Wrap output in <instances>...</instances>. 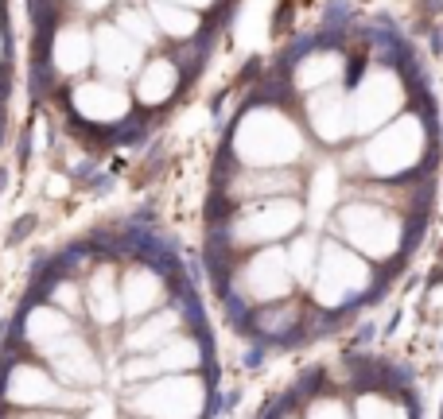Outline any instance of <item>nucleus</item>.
I'll list each match as a JSON object with an SVG mask.
<instances>
[{"label": "nucleus", "mask_w": 443, "mask_h": 419, "mask_svg": "<svg viewBox=\"0 0 443 419\" xmlns=\"http://www.w3.org/2000/svg\"><path fill=\"white\" fill-rule=\"evenodd\" d=\"M40 361H47V369L74 392H94L101 384V361L89 334L82 330H70L67 338H59L55 346H47L43 353H35Z\"/></svg>", "instance_id": "11"}, {"label": "nucleus", "mask_w": 443, "mask_h": 419, "mask_svg": "<svg viewBox=\"0 0 443 419\" xmlns=\"http://www.w3.org/2000/svg\"><path fill=\"white\" fill-rule=\"evenodd\" d=\"M113 24H117L121 31H128V35H132L140 47H152V43L159 39L156 20H152V12H148V8H128V4H125V8H117Z\"/></svg>", "instance_id": "25"}, {"label": "nucleus", "mask_w": 443, "mask_h": 419, "mask_svg": "<svg viewBox=\"0 0 443 419\" xmlns=\"http://www.w3.org/2000/svg\"><path fill=\"white\" fill-rule=\"evenodd\" d=\"M78 8L89 12V16H101V12L113 8V0H78Z\"/></svg>", "instance_id": "30"}, {"label": "nucleus", "mask_w": 443, "mask_h": 419, "mask_svg": "<svg viewBox=\"0 0 443 419\" xmlns=\"http://www.w3.org/2000/svg\"><path fill=\"white\" fill-rule=\"evenodd\" d=\"M335 237L362 253L370 264H389L408 249V217L397 214L393 206H377L370 195H358L338 206Z\"/></svg>", "instance_id": "3"}, {"label": "nucleus", "mask_w": 443, "mask_h": 419, "mask_svg": "<svg viewBox=\"0 0 443 419\" xmlns=\"http://www.w3.org/2000/svg\"><path fill=\"white\" fill-rule=\"evenodd\" d=\"M43 299L55 303V307H62V311H70V314H86V303H82V283L74 280L70 272L55 276V280H51V287H43Z\"/></svg>", "instance_id": "26"}, {"label": "nucleus", "mask_w": 443, "mask_h": 419, "mask_svg": "<svg viewBox=\"0 0 443 419\" xmlns=\"http://www.w3.org/2000/svg\"><path fill=\"white\" fill-rule=\"evenodd\" d=\"M304 121L319 144H342L346 136H354L350 89L342 82H331V86H319L311 93H304Z\"/></svg>", "instance_id": "13"}, {"label": "nucleus", "mask_w": 443, "mask_h": 419, "mask_svg": "<svg viewBox=\"0 0 443 419\" xmlns=\"http://www.w3.org/2000/svg\"><path fill=\"white\" fill-rule=\"evenodd\" d=\"M175 4H187V8H195V12H210L218 0H175Z\"/></svg>", "instance_id": "31"}, {"label": "nucleus", "mask_w": 443, "mask_h": 419, "mask_svg": "<svg viewBox=\"0 0 443 419\" xmlns=\"http://www.w3.org/2000/svg\"><path fill=\"white\" fill-rule=\"evenodd\" d=\"M179 86H183V70H179V62L148 59L144 66H140V74L132 78V101L144 105V109H159V105H168V101L175 98Z\"/></svg>", "instance_id": "22"}, {"label": "nucleus", "mask_w": 443, "mask_h": 419, "mask_svg": "<svg viewBox=\"0 0 443 419\" xmlns=\"http://www.w3.org/2000/svg\"><path fill=\"white\" fill-rule=\"evenodd\" d=\"M144 62H148V47H140L113 20H101L94 28V66H98L101 78H113L128 86V78H137Z\"/></svg>", "instance_id": "14"}, {"label": "nucleus", "mask_w": 443, "mask_h": 419, "mask_svg": "<svg viewBox=\"0 0 443 419\" xmlns=\"http://www.w3.org/2000/svg\"><path fill=\"white\" fill-rule=\"evenodd\" d=\"M0 400L12 411H47V408H78L86 404V392L67 389L55 373L47 369V361L40 357H12L0 377Z\"/></svg>", "instance_id": "8"}, {"label": "nucleus", "mask_w": 443, "mask_h": 419, "mask_svg": "<svg viewBox=\"0 0 443 419\" xmlns=\"http://www.w3.org/2000/svg\"><path fill=\"white\" fill-rule=\"evenodd\" d=\"M245 319H249V330H253L261 341H268V346H292V341L307 338V314L299 311L292 299L261 303V307H253Z\"/></svg>", "instance_id": "18"}, {"label": "nucleus", "mask_w": 443, "mask_h": 419, "mask_svg": "<svg viewBox=\"0 0 443 419\" xmlns=\"http://www.w3.org/2000/svg\"><path fill=\"white\" fill-rule=\"evenodd\" d=\"M70 330H78V319L70 311H62V307H55V303H47L43 295L16 319V338H20V346L31 353H43L47 346L67 338Z\"/></svg>", "instance_id": "17"}, {"label": "nucleus", "mask_w": 443, "mask_h": 419, "mask_svg": "<svg viewBox=\"0 0 443 419\" xmlns=\"http://www.w3.org/2000/svg\"><path fill=\"white\" fill-rule=\"evenodd\" d=\"M183 303H187V295H179L175 303H168V307H159V311L144 314V319H137V322H125L121 350L148 353V350H156L159 341H168L171 334H179L183 330Z\"/></svg>", "instance_id": "20"}, {"label": "nucleus", "mask_w": 443, "mask_h": 419, "mask_svg": "<svg viewBox=\"0 0 443 419\" xmlns=\"http://www.w3.org/2000/svg\"><path fill=\"white\" fill-rule=\"evenodd\" d=\"M404 78L401 70H393L389 62H374V66L362 70V78L350 89V125H354V136H370L381 125L404 113Z\"/></svg>", "instance_id": "9"}, {"label": "nucleus", "mask_w": 443, "mask_h": 419, "mask_svg": "<svg viewBox=\"0 0 443 419\" xmlns=\"http://www.w3.org/2000/svg\"><path fill=\"white\" fill-rule=\"evenodd\" d=\"M4 47H8V39H4V24H0V59H4Z\"/></svg>", "instance_id": "32"}, {"label": "nucleus", "mask_w": 443, "mask_h": 419, "mask_svg": "<svg viewBox=\"0 0 443 419\" xmlns=\"http://www.w3.org/2000/svg\"><path fill=\"white\" fill-rule=\"evenodd\" d=\"M8 419H70V416L59 408H47V411H12Z\"/></svg>", "instance_id": "29"}, {"label": "nucleus", "mask_w": 443, "mask_h": 419, "mask_svg": "<svg viewBox=\"0 0 443 419\" xmlns=\"http://www.w3.org/2000/svg\"><path fill=\"white\" fill-rule=\"evenodd\" d=\"M299 416L304 419H354V411H350V404H346L342 396H335V392H319V396L304 400Z\"/></svg>", "instance_id": "27"}, {"label": "nucleus", "mask_w": 443, "mask_h": 419, "mask_svg": "<svg viewBox=\"0 0 443 419\" xmlns=\"http://www.w3.org/2000/svg\"><path fill=\"white\" fill-rule=\"evenodd\" d=\"M304 128L276 101H253L229 132V156L237 167H292L304 159Z\"/></svg>", "instance_id": "2"}, {"label": "nucleus", "mask_w": 443, "mask_h": 419, "mask_svg": "<svg viewBox=\"0 0 443 419\" xmlns=\"http://www.w3.org/2000/svg\"><path fill=\"white\" fill-rule=\"evenodd\" d=\"M148 12L156 20V31L171 43H191L202 31V12L175 4V0H148Z\"/></svg>", "instance_id": "23"}, {"label": "nucleus", "mask_w": 443, "mask_h": 419, "mask_svg": "<svg viewBox=\"0 0 443 419\" xmlns=\"http://www.w3.org/2000/svg\"><path fill=\"white\" fill-rule=\"evenodd\" d=\"M292 86L299 93H311L319 86H331V82H342L346 74V55L331 43H315V47H307L299 59L292 62Z\"/></svg>", "instance_id": "21"}, {"label": "nucleus", "mask_w": 443, "mask_h": 419, "mask_svg": "<svg viewBox=\"0 0 443 419\" xmlns=\"http://www.w3.org/2000/svg\"><path fill=\"white\" fill-rule=\"evenodd\" d=\"M284 419H304V416H284Z\"/></svg>", "instance_id": "33"}, {"label": "nucleus", "mask_w": 443, "mask_h": 419, "mask_svg": "<svg viewBox=\"0 0 443 419\" xmlns=\"http://www.w3.org/2000/svg\"><path fill=\"white\" fill-rule=\"evenodd\" d=\"M47 62L59 78H78L82 70L94 66V31L82 24H59L47 39Z\"/></svg>", "instance_id": "19"}, {"label": "nucleus", "mask_w": 443, "mask_h": 419, "mask_svg": "<svg viewBox=\"0 0 443 419\" xmlns=\"http://www.w3.org/2000/svg\"><path fill=\"white\" fill-rule=\"evenodd\" d=\"M350 411H354V419H408L401 404L393 396H385L381 389H362L350 404Z\"/></svg>", "instance_id": "24"}, {"label": "nucleus", "mask_w": 443, "mask_h": 419, "mask_svg": "<svg viewBox=\"0 0 443 419\" xmlns=\"http://www.w3.org/2000/svg\"><path fill=\"white\" fill-rule=\"evenodd\" d=\"M432 156V128L424 113H397L362 144V171L381 183H401Z\"/></svg>", "instance_id": "4"}, {"label": "nucleus", "mask_w": 443, "mask_h": 419, "mask_svg": "<svg viewBox=\"0 0 443 419\" xmlns=\"http://www.w3.org/2000/svg\"><path fill=\"white\" fill-rule=\"evenodd\" d=\"M82 303H86V319L98 330H113L117 322H125V311H121V272L109 256L89 264V276L82 283Z\"/></svg>", "instance_id": "16"}, {"label": "nucleus", "mask_w": 443, "mask_h": 419, "mask_svg": "<svg viewBox=\"0 0 443 419\" xmlns=\"http://www.w3.org/2000/svg\"><path fill=\"white\" fill-rule=\"evenodd\" d=\"M377 292V264L354 253L346 241L327 237L315 253V268L307 276V299L323 319H335L342 311H354Z\"/></svg>", "instance_id": "1"}, {"label": "nucleus", "mask_w": 443, "mask_h": 419, "mask_svg": "<svg viewBox=\"0 0 443 419\" xmlns=\"http://www.w3.org/2000/svg\"><path fill=\"white\" fill-rule=\"evenodd\" d=\"M125 408L132 411V419H207L210 380L202 373H164L132 384Z\"/></svg>", "instance_id": "7"}, {"label": "nucleus", "mask_w": 443, "mask_h": 419, "mask_svg": "<svg viewBox=\"0 0 443 419\" xmlns=\"http://www.w3.org/2000/svg\"><path fill=\"white\" fill-rule=\"evenodd\" d=\"M307 210L295 195L265 198V202H241L222 225V249L226 253H249L261 244H284L299 233Z\"/></svg>", "instance_id": "5"}, {"label": "nucleus", "mask_w": 443, "mask_h": 419, "mask_svg": "<svg viewBox=\"0 0 443 419\" xmlns=\"http://www.w3.org/2000/svg\"><path fill=\"white\" fill-rule=\"evenodd\" d=\"M338 183H342L338 167H331V163L315 167V175H311V214H315V210H327V206L335 202Z\"/></svg>", "instance_id": "28"}, {"label": "nucleus", "mask_w": 443, "mask_h": 419, "mask_svg": "<svg viewBox=\"0 0 443 419\" xmlns=\"http://www.w3.org/2000/svg\"><path fill=\"white\" fill-rule=\"evenodd\" d=\"M295 283L299 280H295L288 244H261V249H249L237 264H229V276L218 292L234 295L249 307H261V303L292 299Z\"/></svg>", "instance_id": "6"}, {"label": "nucleus", "mask_w": 443, "mask_h": 419, "mask_svg": "<svg viewBox=\"0 0 443 419\" xmlns=\"http://www.w3.org/2000/svg\"><path fill=\"white\" fill-rule=\"evenodd\" d=\"M207 346H210L207 338H195V334L179 330V334H171L168 341H159L156 350L125 353L121 377H125L128 384H144V380L164 377V373H202L210 365Z\"/></svg>", "instance_id": "10"}, {"label": "nucleus", "mask_w": 443, "mask_h": 419, "mask_svg": "<svg viewBox=\"0 0 443 419\" xmlns=\"http://www.w3.org/2000/svg\"><path fill=\"white\" fill-rule=\"evenodd\" d=\"M171 287L159 272V264L152 260H132L121 272V311H125V322H137L144 314L159 311L168 303Z\"/></svg>", "instance_id": "15"}, {"label": "nucleus", "mask_w": 443, "mask_h": 419, "mask_svg": "<svg viewBox=\"0 0 443 419\" xmlns=\"http://www.w3.org/2000/svg\"><path fill=\"white\" fill-rule=\"evenodd\" d=\"M132 93H128L125 82H113V78H86L70 89V109L74 117H82L86 125H98V128H113L121 121L132 117Z\"/></svg>", "instance_id": "12"}]
</instances>
